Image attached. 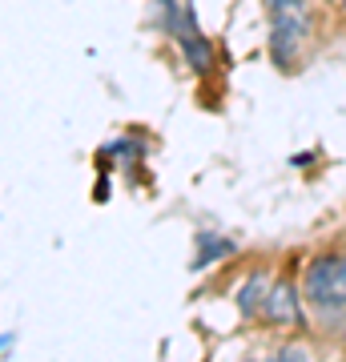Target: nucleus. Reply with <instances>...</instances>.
<instances>
[{"label":"nucleus","mask_w":346,"mask_h":362,"mask_svg":"<svg viewBox=\"0 0 346 362\" xmlns=\"http://www.w3.org/2000/svg\"><path fill=\"white\" fill-rule=\"evenodd\" d=\"M310 33L306 0H274L270 4V57L278 69H290Z\"/></svg>","instance_id":"obj_1"},{"label":"nucleus","mask_w":346,"mask_h":362,"mask_svg":"<svg viewBox=\"0 0 346 362\" xmlns=\"http://www.w3.org/2000/svg\"><path fill=\"white\" fill-rule=\"evenodd\" d=\"M306 298L318 314H326L334 326L346 318V274L342 258H318L306 270Z\"/></svg>","instance_id":"obj_2"},{"label":"nucleus","mask_w":346,"mask_h":362,"mask_svg":"<svg viewBox=\"0 0 346 362\" xmlns=\"http://www.w3.org/2000/svg\"><path fill=\"white\" fill-rule=\"evenodd\" d=\"M173 33H178V45H181V52H185L190 69H193V73H205L209 61H214V52H209V40L193 28V21H190L185 8H178V16H173Z\"/></svg>","instance_id":"obj_3"},{"label":"nucleus","mask_w":346,"mask_h":362,"mask_svg":"<svg viewBox=\"0 0 346 362\" xmlns=\"http://www.w3.org/2000/svg\"><path fill=\"white\" fill-rule=\"evenodd\" d=\"M262 314H266L270 322H298V318H302V306H298L294 282H286V278L270 282V294H266V306H262Z\"/></svg>","instance_id":"obj_4"},{"label":"nucleus","mask_w":346,"mask_h":362,"mask_svg":"<svg viewBox=\"0 0 346 362\" xmlns=\"http://www.w3.org/2000/svg\"><path fill=\"white\" fill-rule=\"evenodd\" d=\"M266 294H270V278L262 270H254L246 278V286L238 290V310H242V318L262 310V306H266Z\"/></svg>","instance_id":"obj_5"},{"label":"nucleus","mask_w":346,"mask_h":362,"mask_svg":"<svg viewBox=\"0 0 346 362\" xmlns=\"http://www.w3.org/2000/svg\"><path fill=\"white\" fill-rule=\"evenodd\" d=\"M226 254H233V242H221V238H214V233H197V258H193V270H202L205 262H218V258H226Z\"/></svg>","instance_id":"obj_6"},{"label":"nucleus","mask_w":346,"mask_h":362,"mask_svg":"<svg viewBox=\"0 0 346 362\" xmlns=\"http://www.w3.org/2000/svg\"><path fill=\"white\" fill-rule=\"evenodd\" d=\"M274 362H314V358H310L302 346H286V350H278V358Z\"/></svg>","instance_id":"obj_7"},{"label":"nucleus","mask_w":346,"mask_h":362,"mask_svg":"<svg viewBox=\"0 0 346 362\" xmlns=\"http://www.w3.org/2000/svg\"><path fill=\"white\" fill-rule=\"evenodd\" d=\"M338 330H342V334H346V318H342V322H338Z\"/></svg>","instance_id":"obj_8"},{"label":"nucleus","mask_w":346,"mask_h":362,"mask_svg":"<svg viewBox=\"0 0 346 362\" xmlns=\"http://www.w3.org/2000/svg\"><path fill=\"white\" fill-rule=\"evenodd\" d=\"M342 274H346V254H342Z\"/></svg>","instance_id":"obj_9"},{"label":"nucleus","mask_w":346,"mask_h":362,"mask_svg":"<svg viewBox=\"0 0 346 362\" xmlns=\"http://www.w3.org/2000/svg\"><path fill=\"white\" fill-rule=\"evenodd\" d=\"M342 4H346V0H342Z\"/></svg>","instance_id":"obj_10"}]
</instances>
